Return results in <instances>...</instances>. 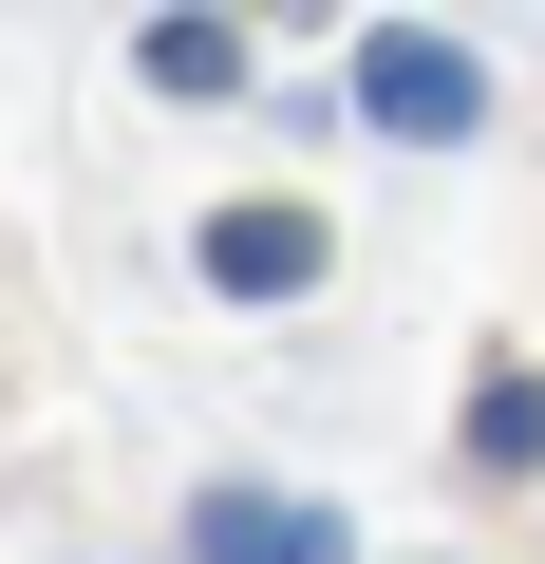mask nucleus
<instances>
[{
	"mask_svg": "<svg viewBox=\"0 0 545 564\" xmlns=\"http://www.w3.org/2000/svg\"><path fill=\"white\" fill-rule=\"evenodd\" d=\"M207 282L226 302H302L320 282V207H207Z\"/></svg>",
	"mask_w": 545,
	"mask_h": 564,
	"instance_id": "3",
	"label": "nucleus"
},
{
	"mask_svg": "<svg viewBox=\"0 0 545 564\" xmlns=\"http://www.w3.org/2000/svg\"><path fill=\"white\" fill-rule=\"evenodd\" d=\"M188 564H339V508H302V489H207V508H188Z\"/></svg>",
	"mask_w": 545,
	"mask_h": 564,
	"instance_id": "2",
	"label": "nucleus"
},
{
	"mask_svg": "<svg viewBox=\"0 0 545 564\" xmlns=\"http://www.w3.org/2000/svg\"><path fill=\"white\" fill-rule=\"evenodd\" d=\"M470 452H489V470H545V377H489V395H470Z\"/></svg>",
	"mask_w": 545,
	"mask_h": 564,
	"instance_id": "5",
	"label": "nucleus"
},
{
	"mask_svg": "<svg viewBox=\"0 0 545 564\" xmlns=\"http://www.w3.org/2000/svg\"><path fill=\"white\" fill-rule=\"evenodd\" d=\"M226 76H244L226 20H151V95H226Z\"/></svg>",
	"mask_w": 545,
	"mask_h": 564,
	"instance_id": "4",
	"label": "nucleus"
},
{
	"mask_svg": "<svg viewBox=\"0 0 545 564\" xmlns=\"http://www.w3.org/2000/svg\"><path fill=\"white\" fill-rule=\"evenodd\" d=\"M358 113L414 132V151H451V132L489 113V76H470V39H433V20H377V39H358Z\"/></svg>",
	"mask_w": 545,
	"mask_h": 564,
	"instance_id": "1",
	"label": "nucleus"
}]
</instances>
